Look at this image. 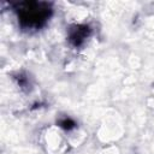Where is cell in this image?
Listing matches in <instances>:
<instances>
[{
    "label": "cell",
    "instance_id": "1",
    "mask_svg": "<svg viewBox=\"0 0 154 154\" xmlns=\"http://www.w3.org/2000/svg\"><path fill=\"white\" fill-rule=\"evenodd\" d=\"M60 125H61L63 128H65V129H70V128H72V126L75 125V123H73L71 119H64V120L60 123Z\"/></svg>",
    "mask_w": 154,
    "mask_h": 154
}]
</instances>
